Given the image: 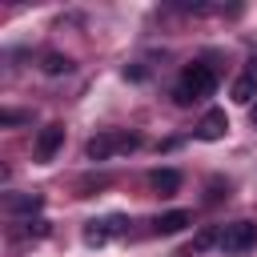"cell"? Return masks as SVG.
<instances>
[{"mask_svg": "<svg viewBox=\"0 0 257 257\" xmlns=\"http://www.w3.org/2000/svg\"><path fill=\"white\" fill-rule=\"evenodd\" d=\"M213 88H217V72H213L209 64H189V68L181 72L177 88H173V100H177V104H193V100L209 96Z\"/></svg>", "mask_w": 257, "mask_h": 257, "instance_id": "6da1fadb", "label": "cell"}, {"mask_svg": "<svg viewBox=\"0 0 257 257\" xmlns=\"http://www.w3.org/2000/svg\"><path fill=\"white\" fill-rule=\"evenodd\" d=\"M133 149H141V137L137 133H100V137H92L84 145V157L88 161H108V157L133 153Z\"/></svg>", "mask_w": 257, "mask_h": 257, "instance_id": "7a4b0ae2", "label": "cell"}, {"mask_svg": "<svg viewBox=\"0 0 257 257\" xmlns=\"http://www.w3.org/2000/svg\"><path fill=\"white\" fill-rule=\"evenodd\" d=\"M253 245H257V225H253V221H233V225L221 229V249H225L229 257L249 253Z\"/></svg>", "mask_w": 257, "mask_h": 257, "instance_id": "3957f363", "label": "cell"}, {"mask_svg": "<svg viewBox=\"0 0 257 257\" xmlns=\"http://www.w3.org/2000/svg\"><path fill=\"white\" fill-rule=\"evenodd\" d=\"M60 145H64V124H44L40 137H36V161H40V165L52 161Z\"/></svg>", "mask_w": 257, "mask_h": 257, "instance_id": "277c9868", "label": "cell"}, {"mask_svg": "<svg viewBox=\"0 0 257 257\" xmlns=\"http://www.w3.org/2000/svg\"><path fill=\"white\" fill-rule=\"evenodd\" d=\"M229 96H233L237 104H249V108H253V96H257V60H249V68H245V72L233 80Z\"/></svg>", "mask_w": 257, "mask_h": 257, "instance_id": "5b68a950", "label": "cell"}, {"mask_svg": "<svg viewBox=\"0 0 257 257\" xmlns=\"http://www.w3.org/2000/svg\"><path fill=\"white\" fill-rule=\"evenodd\" d=\"M229 133V116H225V108H209L205 116H201V124H197V137L201 141H221Z\"/></svg>", "mask_w": 257, "mask_h": 257, "instance_id": "8992f818", "label": "cell"}, {"mask_svg": "<svg viewBox=\"0 0 257 257\" xmlns=\"http://www.w3.org/2000/svg\"><path fill=\"white\" fill-rule=\"evenodd\" d=\"M149 185H153L157 197H173V193L181 189V173H177V169H157V173L149 177Z\"/></svg>", "mask_w": 257, "mask_h": 257, "instance_id": "52a82bcc", "label": "cell"}, {"mask_svg": "<svg viewBox=\"0 0 257 257\" xmlns=\"http://www.w3.org/2000/svg\"><path fill=\"white\" fill-rule=\"evenodd\" d=\"M209 245H221V229H217V225H205V229H201V233L181 249V257H197V253H205Z\"/></svg>", "mask_w": 257, "mask_h": 257, "instance_id": "ba28073f", "label": "cell"}, {"mask_svg": "<svg viewBox=\"0 0 257 257\" xmlns=\"http://www.w3.org/2000/svg\"><path fill=\"white\" fill-rule=\"evenodd\" d=\"M40 205H44L40 193H8V197H4V209H8V213H36Z\"/></svg>", "mask_w": 257, "mask_h": 257, "instance_id": "9c48e42d", "label": "cell"}, {"mask_svg": "<svg viewBox=\"0 0 257 257\" xmlns=\"http://www.w3.org/2000/svg\"><path fill=\"white\" fill-rule=\"evenodd\" d=\"M189 221H193V213H185V209H173V213H161V217L153 221V229H157V233H181Z\"/></svg>", "mask_w": 257, "mask_h": 257, "instance_id": "30bf717a", "label": "cell"}, {"mask_svg": "<svg viewBox=\"0 0 257 257\" xmlns=\"http://www.w3.org/2000/svg\"><path fill=\"white\" fill-rule=\"evenodd\" d=\"M40 68H44L48 76H60V72L72 68V60H68L64 52H44V56H40Z\"/></svg>", "mask_w": 257, "mask_h": 257, "instance_id": "8fae6325", "label": "cell"}, {"mask_svg": "<svg viewBox=\"0 0 257 257\" xmlns=\"http://www.w3.org/2000/svg\"><path fill=\"white\" fill-rule=\"evenodd\" d=\"M104 241H108V225H104V221H88V225H84V245H88V249H100Z\"/></svg>", "mask_w": 257, "mask_h": 257, "instance_id": "7c38bea8", "label": "cell"}, {"mask_svg": "<svg viewBox=\"0 0 257 257\" xmlns=\"http://www.w3.org/2000/svg\"><path fill=\"white\" fill-rule=\"evenodd\" d=\"M20 120H28V112H16V108L0 112V124H20Z\"/></svg>", "mask_w": 257, "mask_h": 257, "instance_id": "4fadbf2b", "label": "cell"}, {"mask_svg": "<svg viewBox=\"0 0 257 257\" xmlns=\"http://www.w3.org/2000/svg\"><path fill=\"white\" fill-rule=\"evenodd\" d=\"M249 120H253V124H257V104H253V108H249Z\"/></svg>", "mask_w": 257, "mask_h": 257, "instance_id": "5bb4252c", "label": "cell"}]
</instances>
